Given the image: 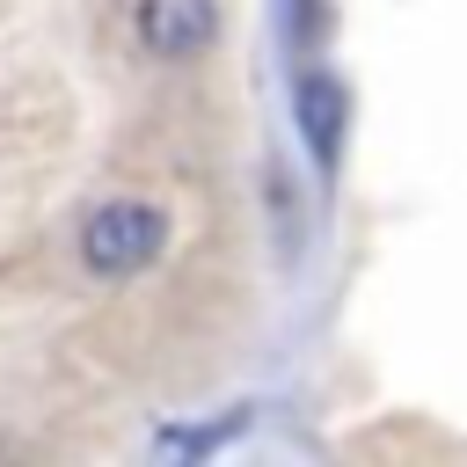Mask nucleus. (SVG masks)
Wrapping results in <instances>:
<instances>
[{
    "mask_svg": "<svg viewBox=\"0 0 467 467\" xmlns=\"http://www.w3.org/2000/svg\"><path fill=\"white\" fill-rule=\"evenodd\" d=\"M168 248V212L146 197H109L80 219V263L95 277H139Z\"/></svg>",
    "mask_w": 467,
    "mask_h": 467,
    "instance_id": "1",
    "label": "nucleus"
},
{
    "mask_svg": "<svg viewBox=\"0 0 467 467\" xmlns=\"http://www.w3.org/2000/svg\"><path fill=\"white\" fill-rule=\"evenodd\" d=\"M219 36V0H139V44L153 58H197Z\"/></svg>",
    "mask_w": 467,
    "mask_h": 467,
    "instance_id": "2",
    "label": "nucleus"
},
{
    "mask_svg": "<svg viewBox=\"0 0 467 467\" xmlns=\"http://www.w3.org/2000/svg\"><path fill=\"white\" fill-rule=\"evenodd\" d=\"M299 124H306V146L321 168H336V146H343V88L328 73H306L299 80Z\"/></svg>",
    "mask_w": 467,
    "mask_h": 467,
    "instance_id": "3",
    "label": "nucleus"
}]
</instances>
